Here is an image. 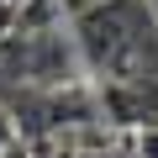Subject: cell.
Wrapping results in <instances>:
<instances>
[{"label": "cell", "mask_w": 158, "mask_h": 158, "mask_svg": "<svg viewBox=\"0 0 158 158\" xmlns=\"http://www.w3.org/2000/svg\"><path fill=\"white\" fill-rule=\"evenodd\" d=\"M11 148H16V121H11L6 111H0V158H6Z\"/></svg>", "instance_id": "2"}, {"label": "cell", "mask_w": 158, "mask_h": 158, "mask_svg": "<svg viewBox=\"0 0 158 158\" xmlns=\"http://www.w3.org/2000/svg\"><path fill=\"white\" fill-rule=\"evenodd\" d=\"M132 158H158V127H137V137H132Z\"/></svg>", "instance_id": "1"}, {"label": "cell", "mask_w": 158, "mask_h": 158, "mask_svg": "<svg viewBox=\"0 0 158 158\" xmlns=\"http://www.w3.org/2000/svg\"><path fill=\"white\" fill-rule=\"evenodd\" d=\"M63 6H69V16H74V11H85V6H100V0H63Z\"/></svg>", "instance_id": "3"}]
</instances>
